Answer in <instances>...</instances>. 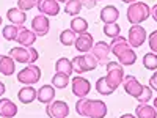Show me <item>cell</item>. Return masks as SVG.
Here are the masks:
<instances>
[{
  "label": "cell",
  "mask_w": 157,
  "mask_h": 118,
  "mask_svg": "<svg viewBox=\"0 0 157 118\" xmlns=\"http://www.w3.org/2000/svg\"><path fill=\"white\" fill-rule=\"evenodd\" d=\"M110 50H112V54L118 58V63L123 65V66H130V65H134L137 61L135 50L129 44L127 38H124L121 35L112 39Z\"/></svg>",
  "instance_id": "cell-1"
},
{
  "label": "cell",
  "mask_w": 157,
  "mask_h": 118,
  "mask_svg": "<svg viewBox=\"0 0 157 118\" xmlns=\"http://www.w3.org/2000/svg\"><path fill=\"white\" fill-rule=\"evenodd\" d=\"M75 112L86 118H104L107 115V104L101 99L78 98L75 102Z\"/></svg>",
  "instance_id": "cell-2"
},
{
  "label": "cell",
  "mask_w": 157,
  "mask_h": 118,
  "mask_svg": "<svg viewBox=\"0 0 157 118\" xmlns=\"http://www.w3.org/2000/svg\"><path fill=\"white\" fill-rule=\"evenodd\" d=\"M151 16V8L143 3V2H135V3H130L127 8V21L130 24H140V22H145L148 18Z\"/></svg>",
  "instance_id": "cell-3"
},
{
  "label": "cell",
  "mask_w": 157,
  "mask_h": 118,
  "mask_svg": "<svg viewBox=\"0 0 157 118\" xmlns=\"http://www.w3.org/2000/svg\"><path fill=\"white\" fill-rule=\"evenodd\" d=\"M105 69H107V74L104 76L105 77L107 84L116 90L123 84V79H124V69H123V65H120L118 61H109L105 65Z\"/></svg>",
  "instance_id": "cell-4"
},
{
  "label": "cell",
  "mask_w": 157,
  "mask_h": 118,
  "mask_svg": "<svg viewBox=\"0 0 157 118\" xmlns=\"http://www.w3.org/2000/svg\"><path fill=\"white\" fill-rule=\"evenodd\" d=\"M72 66H74V73H88V71H93L99 66V63L96 60V57L88 52V54H82V55H77L72 58Z\"/></svg>",
  "instance_id": "cell-5"
},
{
  "label": "cell",
  "mask_w": 157,
  "mask_h": 118,
  "mask_svg": "<svg viewBox=\"0 0 157 118\" xmlns=\"http://www.w3.org/2000/svg\"><path fill=\"white\" fill-rule=\"evenodd\" d=\"M10 57L14 61H17V63H29V65H32V63H35L38 60V50L35 47H32V46L30 47H24V46L11 47L10 49Z\"/></svg>",
  "instance_id": "cell-6"
},
{
  "label": "cell",
  "mask_w": 157,
  "mask_h": 118,
  "mask_svg": "<svg viewBox=\"0 0 157 118\" xmlns=\"http://www.w3.org/2000/svg\"><path fill=\"white\" fill-rule=\"evenodd\" d=\"M39 79H41V69L33 63L17 73V81L24 85H35L39 82Z\"/></svg>",
  "instance_id": "cell-7"
},
{
  "label": "cell",
  "mask_w": 157,
  "mask_h": 118,
  "mask_svg": "<svg viewBox=\"0 0 157 118\" xmlns=\"http://www.w3.org/2000/svg\"><path fill=\"white\" fill-rule=\"evenodd\" d=\"M127 35H129L127 36V41H129V44L132 46V47H141L143 43H145L146 38H148L145 27H141L140 24H134L132 27L129 29V33Z\"/></svg>",
  "instance_id": "cell-8"
},
{
  "label": "cell",
  "mask_w": 157,
  "mask_h": 118,
  "mask_svg": "<svg viewBox=\"0 0 157 118\" xmlns=\"http://www.w3.org/2000/svg\"><path fill=\"white\" fill-rule=\"evenodd\" d=\"M46 113L49 118H66L69 115V106L64 101H52L47 104Z\"/></svg>",
  "instance_id": "cell-9"
},
{
  "label": "cell",
  "mask_w": 157,
  "mask_h": 118,
  "mask_svg": "<svg viewBox=\"0 0 157 118\" xmlns=\"http://www.w3.org/2000/svg\"><path fill=\"white\" fill-rule=\"evenodd\" d=\"M71 87H72V93L77 98H86L88 93L91 91V84L88 79L82 77V76H77L71 81Z\"/></svg>",
  "instance_id": "cell-10"
},
{
  "label": "cell",
  "mask_w": 157,
  "mask_h": 118,
  "mask_svg": "<svg viewBox=\"0 0 157 118\" xmlns=\"http://www.w3.org/2000/svg\"><path fill=\"white\" fill-rule=\"evenodd\" d=\"M123 88L124 91L129 95V96H132V98H138L141 95V91H143V85L138 82V79L135 76H124L123 79Z\"/></svg>",
  "instance_id": "cell-11"
},
{
  "label": "cell",
  "mask_w": 157,
  "mask_h": 118,
  "mask_svg": "<svg viewBox=\"0 0 157 118\" xmlns=\"http://www.w3.org/2000/svg\"><path fill=\"white\" fill-rule=\"evenodd\" d=\"M110 44L107 43H104V41H99L93 46V49H91V54H93L98 60L99 65H107L109 63V57H110Z\"/></svg>",
  "instance_id": "cell-12"
},
{
  "label": "cell",
  "mask_w": 157,
  "mask_h": 118,
  "mask_svg": "<svg viewBox=\"0 0 157 118\" xmlns=\"http://www.w3.org/2000/svg\"><path fill=\"white\" fill-rule=\"evenodd\" d=\"M36 8L39 14H44V16H58L60 13V5L57 0H38Z\"/></svg>",
  "instance_id": "cell-13"
},
{
  "label": "cell",
  "mask_w": 157,
  "mask_h": 118,
  "mask_svg": "<svg viewBox=\"0 0 157 118\" xmlns=\"http://www.w3.org/2000/svg\"><path fill=\"white\" fill-rule=\"evenodd\" d=\"M36 38H38V35L33 30H29L27 27H24V25H19V32H17V36H16V43H19L24 47H30V46L35 44Z\"/></svg>",
  "instance_id": "cell-14"
},
{
  "label": "cell",
  "mask_w": 157,
  "mask_h": 118,
  "mask_svg": "<svg viewBox=\"0 0 157 118\" xmlns=\"http://www.w3.org/2000/svg\"><path fill=\"white\" fill-rule=\"evenodd\" d=\"M75 49L78 52H82V54H88V52H91V49H93L94 46V39H93V35L85 32L82 35H78L75 38V43H74Z\"/></svg>",
  "instance_id": "cell-15"
},
{
  "label": "cell",
  "mask_w": 157,
  "mask_h": 118,
  "mask_svg": "<svg viewBox=\"0 0 157 118\" xmlns=\"http://www.w3.org/2000/svg\"><path fill=\"white\" fill-rule=\"evenodd\" d=\"M49 29H50V24H49V19L47 16L44 14H38L32 19V30L38 35V36H46L49 33Z\"/></svg>",
  "instance_id": "cell-16"
},
{
  "label": "cell",
  "mask_w": 157,
  "mask_h": 118,
  "mask_svg": "<svg viewBox=\"0 0 157 118\" xmlns=\"http://www.w3.org/2000/svg\"><path fill=\"white\" fill-rule=\"evenodd\" d=\"M17 106L11 99L8 98H2L0 99V116L3 118H14L17 115Z\"/></svg>",
  "instance_id": "cell-17"
},
{
  "label": "cell",
  "mask_w": 157,
  "mask_h": 118,
  "mask_svg": "<svg viewBox=\"0 0 157 118\" xmlns=\"http://www.w3.org/2000/svg\"><path fill=\"white\" fill-rule=\"evenodd\" d=\"M55 98V87L54 85H41L36 93V99L43 104H50Z\"/></svg>",
  "instance_id": "cell-18"
},
{
  "label": "cell",
  "mask_w": 157,
  "mask_h": 118,
  "mask_svg": "<svg viewBox=\"0 0 157 118\" xmlns=\"http://www.w3.org/2000/svg\"><path fill=\"white\" fill-rule=\"evenodd\" d=\"M101 21L102 22H105V24H113L118 21V18H120V10H118L116 6L113 5H107V6H104L101 10Z\"/></svg>",
  "instance_id": "cell-19"
},
{
  "label": "cell",
  "mask_w": 157,
  "mask_h": 118,
  "mask_svg": "<svg viewBox=\"0 0 157 118\" xmlns=\"http://www.w3.org/2000/svg\"><path fill=\"white\" fill-rule=\"evenodd\" d=\"M16 71V61L10 55H0V74L13 76Z\"/></svg>",
  "instance_id": "cell-20"
},
{
  "label": "cell",
  "mask_w": 157,
  "mask_h": 118,
  "mask_svg": "<svg viewBox=\"0 0 157 118\" xmlns=\"http://www.w3.org/2000/svg\"><path fill=\"white\" fill-rule=\"evenodd\" d=\"M36 93H38V91L35 90V87L25 85V87H22L17 91V98H19V101L22 104H30V102H33L36 99Z\"/></svg>",
  "instance_id": "cell-21"
},
{
  "label": "cell",
  "mask_w": 157,
  "mask_h": 118,
  "mask_svg": "<svg viewBox=\"0 0 157 118\" xmlns=\"http://www.w3.org/2000/svg\"><path fill=\"white\" fill-rule=\"evenodd\" d=\"M6 19L14 25H24V22L27 21V16H25V11L19 8H10L6 11Z\"/></svg>",
  "instance_id": "cell-22"
},
{
  "label": "cell",
  "mask_w": 157,
  "mask_h": 118,
  "mask_svg": "<svg viewBox=\"0 0 157 118\" xmlns=\"http://www.w3.org/2000/svg\"><path fill=\"white\" fill-rule=\"evenodd\" d=\"M135 116L137 118H157V110L149 104H138L135 107Z\"/></svg>",
  "instance_id": "cell-23"
},
{
  "label": "cell",
  "mask_w": 157,
  "mask_h": 118,
  "mask_svg": "<svg viewBox=\"0 0 157 118\" xmlns=\"http://www.w3.org/2000/svg\"><path fill=\"white\" fill-rule=\"evenodd\" d=\"M55 71H57V73H61V74H66V76H71V74L74 73L72 60H68L66 57L58 58L57 63H55Z\"/></svg>",
  "instance_id": "cell-24"
},
{
  "label": "cell",
  "mask_w": 157,
  "mask_h": 118,
  "mask_svg": "<svg viewBox=\"0 0 157 118\" xmlns=\"http://www.w3.org/2000/svg\"><path fill=\"white\" fill-rule=\"evenodd\" d=\"M71 30L75 33V35H82L88 30V22L83 19V18H78L75 16L72 21H71Z\"/></svg>",
  "instance_id": "cell-25"
},
{
  "label": "cell",
  "mask_w": 157,
  "mask_h": 118,
  "mask_svg": "<svg viewBox=\"0 0 157 118\" xmlns=\"http://www.w3.org/2000/svg\"><path fill=\"white\" fill-rule=\"evenodd\" d=\"M82 10V3L78 2V0H68L66 3H64V13L66 14H71V16H77L78 13Z\"/></svg>",
  "instance_id": "cell-26"
},
{
  "label": "cell",
  "mask_w": 157,
  "mask_h": 118,
  "mask_svg": "<svg viewBox=\"0 0 157 118\" xmlns=\"http://www.w3.org/2000/svg\"><path fill=\"white\" fill-rule=\"evenodd\" d=\"M96 90H98V93L102 95V96H109V95H112L113 91H115V90L107 84L105 77H99V79H98V82H96Z\"/></svg>",
  "instance_id": "cell-27"
},
{
  "label": "cell",
  "mask_w": 157,
  "mask_h": 118,
  "mask_svg": "<svg viewBox=\"0 0 157 118\" xmlns=\"http://www.w3.org/2000/svg\"><path fill=\"white\" fill-rule=\"evenodd\" d=\"M17 32H19V25H14V24H8L3 27V38L6 41H16V36H17Z\"/></svg>",
  "instance_id": "cell-28"
},
{
  "label": "cell",
  "mask_w": 157,
  "mask_h": 118,
  "mask_svg": "<svg viewBox=\"0 0 157 118\" xmlns=\"http://www.w3.org/2000/svg\"><path fill=\"white\" fill-rule=\"evenodd\" d=\"M69 76L66 74H61V73H57L54 77H52V85L55 88H66L69 85Z\"/></svg>",
  "instance_id": "cell-29"
},
{
  "label": "cell",
  "mask_w": 157,
  "mask_h": 118,
  "mask_svg": "<svg viewBox=\"0 0 157 118\" xmlns=\"http://www.w3.org/2000/svg\"><path fill=\"white\" fill-rule=\"evenodd\" d=\"M75 38H77V35L71 29H66L60 33V43L63 46H72L75 43Z\"/></svg>",
  "instance_id": "cell-30"
},
{
  "label": "cell",
  "mask_w": 157,
  "mask_h": 118,
  "mask_svg": "<svg viewBox=\"0 0 157 118\" xmlns=\"http://www.w3.org/2000/svg\"><path fill=\"white\" fill-rule=\"evenodd\" d=\"M143 66L149 71H155L157 69V54H154V52L145 54V57H143Z\"/></svg>",
  "instance_id": "cell-31"
},
{
  "label": "cell",
  "mask_w": 157,
  "mask_h": 118,
  "mask_svg": "<svg viewBox=\"0 0 157 118\" xmlns=\"http://www.w3.org/2000/svg\"><path fill=\"white\" fill-rule=\"evenodd\" d=\"M120 32H121V27L118 25L116 22L113 24H105L104 25V33H105L109 38H116V36H120Z\"/></svg>",
  "instance_id": "cell-32"
},
{
  "label": "cell",
  "mask_w": 157,
  "mask_h": 118,
  "mask_svg": "<svg viewBox=\"0 0 157 118\" xmlns=\"http://www.w3.org/2000/svg\"><path fill=\"white\" fill-rule=\"evenodd\" d=\"M151 98H152V88L143 85V91H141V95L137 98V101H138L140 104H148V101H149Z\"/></svg>",
  "instance_id": "cell-33"
},
{
  "label": "cell",
  "mask_w": 157,
  "mask_h": 118,
  "mask_svg": "<svg viewBox=\"0 0 157 118\" xmlns=\"http://www.w3.org/2000/svg\"><path fill=\"white\" fill-rule=\"evenodd\" d=\"M38 3V0H17V8L22 11H30L32 8H35Z\"/></svg>",
  "instance_id": "cell-34"
},
{
  "label": "cell",
  "mask_w": 157,
  "mask_h": 118,
  "mask_svg": "<svg viewBox=\"0 0 157 118\" xmlns=\"http://www.w3.org/2000/svg\"><path fill=\"white\" fill-rule=\"evenodd\" d=\"M148 43H149L151 50L154 52V54H157V30H154V32L149 35V38H148Z\"/></svg>",
  "instance_id": "cell-35"
},
{
  "label": "cell",
  "mask_w": 157,
  "mask_h": 118,
  "mask_svg": "<svg viewBox=\"0 0 157 118\" xmlns=\"http://www.w3.org/2000/svg\"><path fill=\"white\" fill-rule=\"evenodd\" d=\"M78 2L82 3V6H85V8H88V10H91V8H94L96 6V0H78Z\"/></svg>",
  "instance_id": "cell-36"
},
{
  "label": "cell",
  "mask_w": 157,
  "mask_h": 118,
  "mask_svg": "<svg viewBox=\"0 0 157 118\" xmlns=\"http://www.w3.org/2000/svg\"><path fill=\"white\" fill-rule=\"evenodd\" d=\"M149 87H151L152 90H157V69H155V73L149 77Z\"/></svg>",
  "instance_id": "cell-37"
},
{
  "label": "cell",
  "mask_w": 157,
  "mask_h": 118,
  "mask_svg": "<svg viewBox=\"0 0 157 118\" xmlns=\"http://www.w3.org/2000/svg\"><path fill=\"white\" fill-rule=\"evenodd\" d=\"M151 16H152V19L157 22V5H154V6L151 8Z\"/></svg>",
  "instance_id": "cell-38"
},
{
  "label": "cell",
  "mask_w": 157,
  "mask_h": 118,
  "mask_svg": "<svg viewBox=\"0 0 157 118\" xmlns=\"http://www.w3.org/2000/svg\"><path fill=\"white\" fill-rule=\"evenodd\" d=\"M5 91H6V87L3 82H0V96H3L5 95Z\"/></svg>",
  "instance_id": "cell-39"
},
{
  "label": "cell",
  "mask_w": 157,
  "mask_h": 118,
  "mask_svg": "<svg viewBox=\"0 0 157 118\" xmlns=\"http://www.w3.org/2000/svg\"><path fill=\"white\" fill-rule=\"evenodd\" d=\"M120 118H137L135 115H132V113H124V115H121Z\"/></svg>",
  "instance_id": "cell-40"
},
{
  "label": "cell",
  "mask_w": 157,
  "mask_h": 118,
  "mask_svg": "<svg viewBox=\"0 0 157 118\" xmlns=\"http://www.w3.org/2000/svg\"><path fill=\"white\" fill-rule=\"evenodd\" d=\"M123 2H124V3H129V5H130V3H135V2H138V0H123Z\"/></svg>",
  "instance_id": "cell-41"
},
{
  "label": "cell",
  "mask_w": 157,
  "mask_h": 118,
  "mask_svg": "<svg viewBox=\"0 0 157 118\" xmlns=\"http://www.w3.org/2000/svg\"><path fill=\"white\" fill-rule=\"evenodd\" d=\"M154 107H155V110H157V98H154Z\"/></svg>",
  "instance_id": "cell-42"
},
{
  "label": "cell",
  "mask_w": 157,
  "mask_h": 118,
  "mask_svg": "<svg viewBox=\"0 0 157 118\" xmlns=\"http://www.w3.org/2000/svg\"><path fill=\"white\" fill-rule=\"evenodd\" d=\"M57 2H58V3H60V2H61V3H66L68 0H57Z\"/></svg>",
  "instance_id": "cell-43"
},
{
  "label": "cell",
  "mask_w": 157,
  "mask_h": 118,
  "mask_svg": "<svg viewBox=\"0 0 157 118\" xmlns=\"http://www.w3.org/2000/svg\"><path fill=\"white\" fill-rule=\"evenodd\" d=\"M0 25H2V16H0Z\"/></svg>",
  "instance_id": "cell-44"
},
{
  "label": "cell",
  "mask_w": 157,
  "mask_h": 118,
  "mask_svg": "<svg viewBox=\"0 0 157 118\" xmlns=\"http://www.w3.org/2000/svg\"><path fill=\"white\" fill-rule=\"evenodd\" d=\"M96 2H99V0H96Z\"/></svg>",
  "instance_id": "cell-45"
}]
</instances>
